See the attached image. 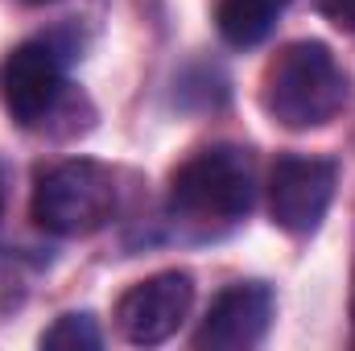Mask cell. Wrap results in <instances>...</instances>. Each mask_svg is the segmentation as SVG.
Segmentation results:
<instances>
[{"label":"cell","instance_id":"9","mask_svg":"<svg viewBox=\"0 0 355 351\" xmlns=\"http://www.w3.org/2000/svg\"><path fill=\"white\" fill-rule=\"evenodd\" d=\"M37 343L50 351H95V348H103V331L95 327L91 314H58L37 335Z\"/></svg>","mask_w":355,"mask_h":351},{"label":"cell","instance_id":"5","mask_svg":"<svg viewBox=\"0 0 355 351\" xmlns=\"http://www.w3.org/2000/svg\"><path fill=\"white\" fill-rule=\"evenodd\" d=\"M190 310H194V277L182 268H166L120 293L116 331L132 348H162L182 331Z\"/></svg>","mask_w":355,"mask_h":351},{"label":"cell","instance_id":"12","mask_svg":"<svg viewBox=\"0 0 355 351\" xmlns=\"http://www.w3.org/2000/svg\"><path fill=\"white\" fill-rule=\"evenodd\" d=\"M352 323H355V285H352Z\"/></svg>","mask_w":355,"mask_h":351},{"label":"cell","instance_id":"10","mask_svg":"<svg viewBox=\"0 0 355 351\" xmlns=\"http://www.w3.org/2000/svg\"><path fill=\"white\" fill-rule=\"evenodd\" d=\"M314 8L343 33H355V0H314Z\"/></svg>","mask_w":355,"mask_h":351},{"label":"cell","instance_id":"3","mask_svg":"<svg viewBox=\"0 0 355 351\" xmlns=\"http://www.w3.org/2000/svg\"><path fill=\"white\" fill-rule=\"evenodd\" d=\"M116 174L103 162L71 157L50 166L33 186V223L62 240H83L112 223L116 215Z\"/></svg>","mask_w":355,"mask_h":351},{"label":"cell","instance_id":"4","mask_svg":"<svg viewBox=\"0 0 355 351\" xmlns=\"http://www.w3.org/2000/svg\"><path fill=\"white\" fill-rule=\"evenodd\" d=\"M71 62H75V42H67V33H42L21 42L0 62L4 112L21 128H50L71 99V87H67Z\"/></svg>","mask_w":355,"mask_h":351},{"label":"cell","instance_id":"6","mask_svg":"<svg viewBox=\"0 0 355 351\" xmlns=\"http://www.w3.org/2000/svg\"><path fill=\"white\" fill-rule=\"evenodd\" d=\"M339 166L331 157L285 153L268 170V215L289 236H314L335 203Z\"/></svg>","mask_w":355,"mask_h":351},{"label":"cell","instance_id":"13","mask_svg":"<svg viewBox=\"0 0 355 351\" xmlns=\"http://www.w3.org/2000/svg\"><path fill=\"white\" fill-rule=\"evenodd\" d=\"M21 4H50V0H21Z\"/></svg>","mask_w":355,"mask_h":351},{"label":"cell","instance_id":"8","mask_svg":"<svg viewBox=\"0 0 355 351\" xmlns=\"http://www.w3.org/2000/svg\"><path fill=\"white\" fill-rule=\"evenodd\" d=\"M293 0H219V8H215L219 37L236 50H252V46L268 42V33L277 29L281 12Z\"/></svg>","mask_w":355,"mask_h":351},{"label":"cell","instance_id":"2","mask_svg":"<svg viewBox=\"0 0 355 351\" xmlns=\"http://www.w3.org/2000/svg\"><path fill=\"white\" fill-rule=\"evenodd\" d=\"M347 99V71L339 67L327 42H289L268 58L261 79V108L272 124L289 132L327 128L331 120L343 116Z\"/></svg>","mask_w":355,"mask_h":351},{"label":"cell","instance_id":"7","mask_svg":"<svg viewBox=\"0 0 355 351\" xmlns=\"http://www.w3.org/2000/svg\"><path fill=\"white\" fill-rule=\"evenodd\" d=\"M272 318H277V298L265 281H236V285L219 289L215 302L207 306V314L194 331V348L252 351L257 343H265Z\"/></svg>","mask_w":355,"mask_h":351},{"label":"cell","instance_id":"11","mask_svg":"<svg viewBox=\"0 0 355 351\" xmlns=\"http://www.w3.org/2000/svg\"><path fill=\"white\" fill-rule=\"evenodd\" d=\"M0 219H4V174H0Z\"/></svg>","mask_w":355,"mask_h":351},{"label":"cell","instance_id":"1","mask_svg":"<svg viewBox=\"0 0 355 351\" xmlns=\"http://www.w3.org/2000/svg\"><path fill=\"white\" fill-rule=\"evenodd\" d=\"M257 207V157L244 145H211L170 174L166 211L194 240H211L244 223Z\"/></svg>","mask_w":355,"mask_h":351}]
</instances>
